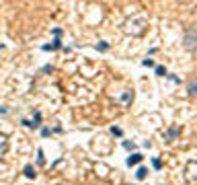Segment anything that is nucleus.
Listing matches in <instances>:
<instances>
[{"label": "nucleus", "instance_id": "nucleus-5", "mask_svg": "<svg viewBox=\"0 0 197 185\" xmlns=\"http://www.w3.org/2000/svg\"><path fill=\"white\" fill-rule=\"evenodd\" d=\"M146 177H148V169H146V167H140V169L136 171V179H138V181H144Z\"/></svg>", "mask_w": 197, "mask_h": 185}, {"label": "nucleus", "instance_id": "nucleus-1", "mask_svg": "<svg viewBox=\"0 0 197 185\" xmlns=\"http://www.w3.org/2000/svg\"><path fill=\"white\" fill-rule=\"evenodd\" d=\"M39 122H41V113L35 111L33 119H23V126H27V128H37V126H39Z\"/></svg>", "mask_w": 197, "mask_h": 185}, {"label": "nucleus", "instance_id": "nucleus-16", "mask_svg": "<svg viewBox=\"0 0 197 185\" xmlns=\"http://www.w3.org/2000/svg\"><path fill=\"white\" fill-rule=\"evenodd\" d=\"M41 136H43V138L49 136V128H43V130H41Z\"/></svg>", "mask_w": 197, "mask_h": 185}, {"label": "nucleus", "instance_id": "nucleus-2", "mask_svg": "<svg viewBox=\"0 0 197 185\" xmlns=\"http://www.w3.org/2000/svg\"><path fill=\"white\" fill-rule=\"evenodd\" d=\"M185 45H187L189 49H191V48H195V45H197V33H195V31H189V33H187Z\"/></svg>", "mask_w": 197, "mask_h": 185}, {"label": "nucleus", "instance_id": "nucleus-15", "mask_svg": "<svg viewBox=\"0 0 197 185\" xmlns=\"http://www.w3.org/2000/svg\"><path fill=\"white\" fill-rule=\"evenodd\" d=\"M129 99H132V92H125V95H123V97H121V101H123V103H127Z\"/></svg>", "mask_w": 197, "mask_h": 185}, {"label": "nucleus", "instance_id": "nucleus-4", "mask_svg": "<svg viewBox=\"0 0 197 185\" xmlns=\"http://www.w3.org/2000/svg\"><path fill=\"white\" fill-rule=\"evenodd\" d=\"M179 134H181V128H179V126H172L171 130H168V134H166V140H175Z\"/></svg>", "mask_w": 197, "mask_h": 185}, {"label": "nucleus", "instance_id": "nucleus-7", "mask_svg": "<svg viewBox=\"0 0 197 185\" xmlns=\"http://www.w3.org/2000/svg\"><path fill=\"white\" fill-rule=\"evenodd\" d=\"M187 91H189V95H193V97H195V95H197V78H193L191 82H189Z\"/></svg>", "mask_w": 197, "mask_h": 185}, {"label": "nucleus", "instance_id": "nucleus-3", "mask_svg": "<svg viewBox=\"0 0 197 185\" xmlns=\"http://www.w3.org/2000/svg\"><path fill=\"white\" fill-rule=\"evenodd\" d=\"M142 158H144V156L140 154V152H133V154L127 156V161H125V162H127V167H133V165H138V162H142Z\"/></svg>", "mask_w": 197, "mask_h": 185}, {"label": "nucleus", "instance_id": "nucleus-9", "mask_svg": "<svg viewBox=\"0 0 197 185\" xmlns=\"http://www.w3.org/2000/svg\"><path fill=\"white\" fill-rule=\"evenodd\" d=\"M154 70H156V76H166V68H164V66H156V68H154Z\"/></svg>", "mask_w": 197, "mask_h": 185}, {"label": "nucleus", "instance_id": "nucleus-13", "mask_svg": "<svg viewBox=\"0 0 197 185\" xmlns=\"http://www.w3.org/2000/svg\"><path fill=\"white\" fill-rule=\"evenodd\" d=\"M97 49H98V52H107V49H109V43H105V41H101V43L97 45Z\"/></svg>", "mask_w": 197, "mask_h": 185}, {"label": "nucleus", "instance_id": "nucleus-11", "mask_svg": "<svg viewBox=\"0 0 197 185\" xmlns=\"http://www.w3.org/2000/svg\"><path fill=\"white\" fill-rule=\"evenodd\" d=\"M152 167H154L156 171H160V169H162V162H160V158H152Z\"/></svg>", "mask_w": 197, "mask_h": 185}, {"label": "nucleus", "instance_id": "nucleus-14", "mask_svg": "<svg viewBox=\"0 0 197 185\" xmlns=\"http://www.w3.org/2000/svg\"><path fill=\"white\" fill-rule=\"evenodd\" d=\"M123 146L127 148V150H133V148H136V144H133V142H129V140H125V142H123Z\"/></svg>", "mask_w": 197, "mask_h": 185}, {"label": "nucleus", "instance_id": "nucleus-8", "mask_svg": "<svg viewBox=\"0 0 197 185\" xmlns=\"http://www.w3.org/2000/svg\"><path fill=\"white\" fill-rule=\"evenodd\" d=\"M142 66H146V68H156V64H154V60H152V58L142 60Z\"/></svg>", "mask_w": 197, "mask_h": 185}, {"label": "nucleus", "instance_id": "nucleus-10", "mask_svg": "<svg viewBox=\"0 0 197 185\" xmlns=\"http://www.w3.org/2000/svg\"><path fill=\"white\" fill-rule=\"evenodd\" d=\"M111 134H113V136H117V138H121V134H123V132H121V128L113 126V128H111Z\"/></svg>", "mask_w": 197, "mask_h": 185}, {"label": "nucleus", "instance_id": "nucleus-12", "mask_svg": "<svg viewBox=\"0 0 197 185\" xmlns=\"http://www.w3.org/2000/svg\"><path fill=\"white\" fill-rule=\"evenodd\" d=\"M37 162H39V165H45V158H43V150H37Z\"/></svg>", "mask_w": 197, "mask_h": 185}, {"label": "nucleus", "instance_id": "nucleus-6", "mask_svg": "<svg viewBox=\"0 0 197 185\" xmlns=\"http://www.w3.org/2000/svg\"><path fill=\"white\" fill-rule=\"evenodd\" d=\"M23 173H25V177H29V179H35V175H37V173H35V169H33L31 165H27V167H25V169H23Z\"/></svg>", "mask_w": 197, "mask_h": 185}]
</instances>
